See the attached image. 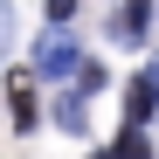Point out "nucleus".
<instances>
[{
  "label": "nucleus",
  "mask_w": 159,
  "mask_h": 159,
  "mask_svg": "<svg viewBox=\"0 0 159 159\" xmlns=\"http://www.w3.org/2000/svg\"><path fill=\"white\" fill-rule=\"evenodd\" d=\"M76 62H83V48H76L62 28L42 35V48H35V76H76Z\"/></svg>",
  "instance_id": "1"
},
{
  "label": "nucleus",
  "mask_w": 159,
  "mask_h": 159,
  "mask_svg": "<svg viewBox=\"0 0 159 159\" xmlns=\"http://www.w3.org/2000/svg\"><path fill=\"white\" fill-rule=\"evenodd\" d=\"M152 7H159V0H125V7L111 14V35H118V42H139L145 21H152Z\"/></svg>",
  "instance_id": "2"
},
{
  "label": "nucleus",
  "mask_w": 159,
  "mask_h": 159,
  "mask_svg": "<svg viewBox=\"0 0 159 159\" xmlns=\"http://www.w3.org/2000/svg\"><path fill=\"white\" fill-rule=\"evenodd\" d=\"M152 111H159V90H152V76L139 69V76H131V83H125V118H131V125H145Z\"/></svg>",
  "instance_id": "3"
},
{
  "label": "nucleus",
  "mask_w": 159,
  "mask_h": 159,
  "mask_svg": "<svg viewBox=\"0 0 159 159\" xmlns=\"http://www.w3.org/2000/svg\"><path fill=\"white\" fill-rule=\"evenodd\" d=\"M7 97H14V131H28L35 125V76H14Z\"/></svg>",
  "instance_id": "4"
},
{
  "label": "nucleus",
  "mask_w": 159,
  "mask_h": 159,
  "mask_svg": "<svg viewBox=\"0 0 159 159\" xmlns=\"http://www.w3.org/2000/svg\"><path fill=\"white\" fill-rule=\"evenodd\" d=\"M56 125H62V131H90V97H83V90H69V97L56 104Z\"/></svg>",
  "instance_id": "5"
},
{
  "label": "nucleus",
  "mask_w": 159,
  "mask_h": 159,
  "mask_svg": "<svg viewBox=\"0 0 159 159\" xmlns=\"http://www.w3.org/2000/svg\"><path fill=\"white\" fill-rule=\"evenodd\" d=\"M7 42H14V7L0 0V48H7Z\"/></svg>",
  "instance_id": "6"
},
{
  "label": "nucleus",
  "mask_w": 159,
  "mask_h": 159,
  "mask_svg": "<svg viewBox=\"0 0 159 159\" xmlns=\"http://www.w3.org/2000/svg\"><path fill=\"white\" fill-rule=\"evenodd\" d=\"M76 14V0H48V21H69Z\"/></svg>",
  "instance_id": "7"
},
{
  "label": "nucleus",
  "mask_w": 159,
  "mask_h": 159,
  "mask_svg": "<svg viewBox=\"0 0 159 159\" xmlns=\"http://www.w3.org/2000/svg\"><path fill=\"white\" fill-rule=\"evenodd\" d=\"M145 76H152V90H159V62H152V69H145Z\"/></svg>",
  "instance_id": "8"
}]
</instances>
